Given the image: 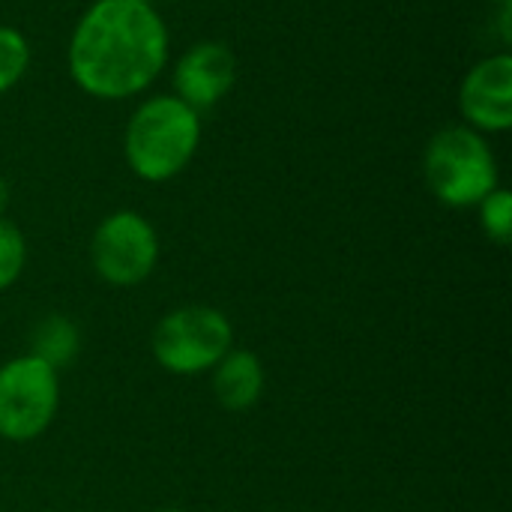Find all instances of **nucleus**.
I'll use <instances>...</instances> for the list:
<instances>
[{
	"label": "nucleus",
	"mask_w": 512,
	"mask_h": 512,
	"mask_svg": "<svg viewBox=\"0 0 512 512\" xmlns=\"http://www.w3.org/2000/svg\"><path fill=\"white\" fill-rule=\"evenodd\" d=\"M423 180L444 207H477L498 189V162L486 135L465 123L435 132L423 150Z\"/></svg>",
	"instance_id": "nucleus-3"
},
{
	"label": "nucleus",
	"mask_w": 512,
	"mask_h": 512,
	"mask_svg": "<svg viewBox=\"0 0 512 512\" xmlns=\"http://www.w3.org/2000/svg\"><path fill=\"white\" fill-rule=\"evenodd\" d=\"M159 261L156 228L135 210L105 216L90 240V264L96 276L114 288L141 285Z\"/></svg>",
	"instance_id": "nucleus-6"
},
{
	"label": "nucleus",
	"mask_w": 512,
	"mask_h": 512,
	"mask_svg": "<svg viewBox=\"0 0 512 512\" xmlns=\"http://www.w3.org/2000/svg\"><path fill=\"white\" fill-rule=\"evenodd\" d=\"M477 216H480V228L483 234L498 243V246H510L512 240V195L507 189H492L480 204H477Z\"/></svg>",
	"instance_id": "nucleus-12"
},
{
	"label": "nucleus",
	"mask_w": 512,
	"mask_h": 512,
	"mask_svg": "<svg viewBox=\"0 0 512 512\" xmlns=\"http://www.w3.org/2000/svg\"><path fill=\"white\" fill-rule=\"evenodd\" d=\"M459 114L480 135H501L512 126V57L489 54L468 69L459 87Z\"/></svg>",
	"instance_id": "nucleus-7"
},
{
	"label": "nucleus",
	"mask_w": 512,
	"mask_h": 512,
	"mask_svg": "<svg viewBox=\"0 0 512 512\" xmlns=\"http://www.w3.org/2000/svg\"><path fill=\"white\" fill-rule=\"evenodd\" d=\"M264 393V366L252 351H228L213 366V396L225 411H249Z\"/></svg>",
	"instance_id": "nucleus-9"
},
{
	"label": "nucleus",
	"mask_w": 512,
	"mask_h": 512,
	"mask_svg": "<svg viewBox=\"0 0 512 512\" xmlns=\"http://www.w3.org/2000/svg\"><path fill=\"white\" fill-rule=\"evenodd\" d=\"M36 360H42L45 366H51L54 372H60L63 366H69L78 357V330L69 318L63 315H51L45 318L36 330H33V351Z\"/></svg>",
	"instance_id": "nucleus-10"
},
{
	"label": "nucleus",
	"mask_w": 512,
	"mask_h": 512,
	"mask_svg": "<svg viewBox=\"0 0 512 512\" xmlns=\"http://www.w3.org/2000/svg\"><path fill=\"white\" fill-rule=\"evenodd\" d=\"M60 405L57 372L33 354L15 357L0 366V438L33 441L39 438Z\"/></svg>",
	"instance_id": "nucleus-5"
},
{
	"label": "nucleus",
	"mask_w": 512,
	"mask_h": 512,
	"mask_svg": "<svg viewBox=\"0 0 512 512\" xmlns=\"http://www.w3.org/2000/svg\"><path fill=\"white\" fill-rule=\"evenodd\" d=\"M30 42L21 30L0 24V96L9 93L30 69Z\"/></svg>",
	"instance_id": "nucleus-11"
},
{
	"label": "nucleus",
	"mask_w": 512,
	"mask_h": 512,
	"mask_svg": "<svg viewBox=\"0 0 512 512\" xmlns=\"http://www.w3.org/2000/svg\"><path fill=\"white\" fill-rule=\"evenodd\" d=\"M174 96L198 114L219 105L237 81V57L219 39L189 45L174 63Z\"/></svg>",
	"instance_id": "nucleus-8"
},
{
	"label": "nucleus",
	"mask_w": 512,
	"mask_h": 512,
	"mask_svg": "<svg viewBox=\"0 0 512 512\" xmlns=\"http://www.w3.org/2000/svg\"><path fill=\"white\" fill-rule=\"evenodd\" d=\"M144 3H153V0H144Z\"/></svg>",
	"instance_id": "nucleus-16"
},
{
	"label": "nucleus",
	"mask_w": 512,
	"mask_h": 512,
	"mask_svg": "<svg viewBox=\"0 0 512 512\" xmlns=\"http://www.w3.org/2000/svg\"><path fill=\"white\" fill-rule=\"evenodd\" d=\"M201 147V114L174 93L147 96L123 132V156L135 177L147 183L174 180Z\"/></svg>",
	"instance_id": "nucleus-2"
},
{
	"label": "nucleus",
	"mask_w": 512,
	"mask_h": 512,
	"mask_svg": "<svg viewBox=\"0 0 512 512\" xmlns=\"http://www.w3.org/2000/svg\"><path fill=\"white\" fill-rule=\"evenodd\" d=\"M159 512H183V510H159Z\"/></svg>",
	"instance_id": "nucleus-15"
},
{
	"label": "nucleus",
	"mask_w": 512,
	"mask_h": 512,
	"mask_svg": "<svg viewBox=\"0 0 512 512\" xmlns=\"http://www.w3.org/2000/svg\"><path fill=\"white\" fill-rule=\"evenodd\" d=\"M24 261H27V246L21 231L9 219H0V291L15 285V279L24 270Z\"/></svg>",
	"instance_id": "nucleus-13"
},
{
	"label": "nucleus",
	"mask_w": 512,
	"mask_h": 512,
	"mask_svg": "<svg viewBox=\"0 0 512 512\" xmlns=\"http://www.w3.org/2000/svg\"><path fill=\"white\" fill-rule=\"evenodd\" d=\"M6 204H9V183L0 177V219H3V213H6Z\"/></svg>",
	"instance_id": "nucleus-14"
},
{
	"label": "nucleus",
	"mask_w": 512,
	"mask_h": 512,
	"mask_svg": "<svg viewBox=\"0 0 512 512\" xmlns=\"http://www.w3.org/2000/svg\"><path fill=\"white\" fill-rule=\"evenodd\" d=\"M168 66V27L153 3L96 0L78 18L66 48L75 87L102 102L144 93Z\"/></svg>",
	"instance_id": "nucleus-1"
},
{
	"label": "nucleus",
	"mask_w": 512,
	"mask_h": 512,
	"mask_svg": "<svg viewBox=\"0 0 512 512\" xmlns=\"http://www.w3.org/2000/svg\"><path fill=\"white\" fill-rule=\"evenodd\" d=\"M228 318L213 306H180L153 330V357L171 375H201L231 351Z\"/></svg>",
	"instance_id": "nucleus-4"
}]
</instances>
